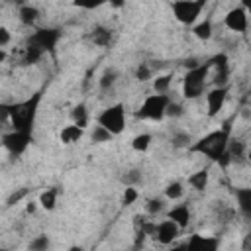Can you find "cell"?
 <instances>
[{"label": "cell", "mask_w": 251, "mask_h": 251, "mask_svg": "<svg viewBox=\"0 0 251 251\" xmlns=\"http://www.w3.org/2000/svg\"><path fill=\"white\" fill-rule=\"evenodd\" d=\"M24 194H26V190H20L18 194H12V196H10V200H8V206H10V204H14L16 200H20V198H22Z\"/></svg>", "instance_id": "obj_37"}, {"label": "cell", "mask_w": 251, "mask_h": 251, "mask_svg": "<svg viewBox=\"0 0 251 251\" xmlns=\"http://www.w3.org/2000/svg\"><path fill=\"white\" fill-rule=\"evenodd\" d=\"M38 16H40V12H38V8H34V6H22L20 8V20L24 22V24H34L36 20H38Z\"/></svg>", "instance_id": "obj_19"}, {"label": "cell", "mask_w": 251, "mask_h": 251, "mask_svg": "<svg viewBox=\"0 0 251 251\" xmlns=\"http://www.w3.org/2000/svg\"><path fill=\"white\" fill-rule=\"evenodd\" d=\"M42 100V92L34 94L32 98L14 104V106H2L4 114L10 116L12 126H14V132H28L32 134L34 128V122H36V114H38V104Z\"/></svg>", "instance_id": "obj_1"}, {"label": "cell", "mask_w": 251, "mask_h": 251, "mask_svg": "<svg viewBox=\"0 0 251 251\" xmlns=\"http://www.w3.org/2000/svg\"><path fill=\"white\" fill-rule=\"evenodd\" d=\"M165 194H167V198H171V200L181 198V196H183V185H181V183H171V185L165 188Z\"/></svg>", "instance_id": "obj_26"}, {"label": "cell", "mask_w": 251, "mask_h": 251, "mask_svg": "<svg viewBox=\"0 0 251 251\" xmlns=\"http://www.w3.org/2000/svg\"><path fill=\"white\" fill-rule=\"evenodd\" d=\"M230 122L224 124V128L218 130V132H212L208 134L206 138H202L200 142H196L194 146H190V151L192 153H202L206 157H210L212 161H218L226 149H228V144H230Z\"/></svg>", "instance_id": "obj_2"}, {"label": "cell", "mask_w": 251, "mask_h": 251, "mask_svg": "<svg viewBox=\"0 0 251 251\" xmlns=\"http://www.w3.org/2000/svg\"><path fill=\"white\" fill-rule=\"evenodd\" d=\"M161 210H163V202H161L159 198H153V200L147 202V212H149V214H157V212H161Z\"/></svg>", "instance_id": "obj_34"}, {"label": "cell", "mask_w": 251, "mask_h": 251, "mask_svg": "<svg viewBox=\"0 0 251 251\" xmlns=\"http://www.w3.org/2000/svg\"><path fill=\"white\" fill-rule=\"evenodd\" d=\"M69 251H83V247H79V245H73Z\"/></svg>", "instance_id": "obj_42"}, {"label": "cell", "mask_w": 251, "mask_h": 251, "mask_svg": "<svg viewBox=\"0 0 251 251\" xmlns=\"http://www.w3.org/2000/svg\"><path fill=\"white\" fill-rule=\"evenodd\" d=\"M235 198H237V206H239L241 214L251 220V188H237Z\"/></svg>", "instance_id": "obj_13"}, {"label": "cell", "mask_w": 251, "mask_h": 251, "mask_svg": "<svg viewBox=\"0 0 251 251\" xmlns=\"http://www.w3.org/2000/svg\"><path fill=\"white\" fill-rule=\"evenodd\" d=\"M92 42H94L96 45H100V47H106V45H110V42H112V32L106 30V28H102V26H98V28H94V32H92Z\"/></svg>", "instance_id": "obj_16"}, {"label": "cell", "mask_w": 251, "mask_h": 251, "mask_svg": "<svg viewBox=\"0 0 251 251\" xmlns=\"http://www.w3.org/2000/svg\"><path fill=\"white\" fill-rule=\"evenodd\" d=\"M204 2H192V0H181V2L173 4V14L181 24H194L196 18L202 12Z\"/></svg>", "instance_id": "obj_6"}, {"label": "cell", "mask_w": 251, "mask_h": 251, "mask_svg": "<svg viewBox=\"0 0 251 251\" xmlns=\"http://www.w3.org/2000/svg\"><path fill=\"white\" fill-rule=\"evenodd\" d=\"M136 200H138V190H136L134 187H128V188H126V192H124V204L130 206V204H134Z\"/></svg>", "instance_id": "obj_30"}, {"label": "cell", "mask_w": 251, "mask_h": 251, "mask_svg": "<svg viewBox=\"0 0 251 251\" xmlns=\"http://www.w3.org/2000/svg\"><path fill=\"white\" fill-rule=\"evenodd\" d=\"M42 55H43V51H40V49L28 45V51H26V63H38Z\"/></svg>", "instance_id": "obj_31"}, {"label": "cell", "mask_w": 251, "mask_h": 251, "mask_svg": "<svg viewBox=\"0 0 251 251\" xmlns=\"http://www.w3.org/2000/svg\"><path fill=\"white\" fill-rule=\"evenodd\" d=\"M149 144H151V136H149V134H142V136H136V138H134L132 147H134L136 151H147Z\"/></svg>", "instance_id": "obj_22"}, {"label": "cell", "mask_w": 251, "mask_h": 251, "mask_svg": "<svg viewBox=\"0 0 251 251\" xmlns=\"http://www.w3.org/2000/svg\"><path fill=\"white\" fill-rule=\"evenodd\" d=\"M169 98L165 94H151L146 98V102L142 104L138 116L140 118H147V120H161L167 114V106H169Z\"/></svg>", "instance_id": "obj_5"}, {"label": "cell", "mask_w": 251, "mask_h": 251, "mask_svg": "<svg viewBox=\"0 0 251 251\" xmlns=\"http://www.w3.org/2000/svg\"><path fill=\"white\" fill-rule=\"evenodd\" d=\"M243 251H251V231L245 235V241H243Z\"/></svg>", "instance_id": "obj_38"}, {"label": "cell", "mask_w": 251, "mask_h": 251, "mask_svg": "<svg viewBox=\"0 0 251 251\" xmlns=\"http://www.w3.org/2000/svg\"><path fill=\"white\" fill-rule=\"evenodd\" d=\"M165 116H171V118H179V116H183V106L181 104H177V102H169V106H167V114Z\"/></svg>", "instance_id": "obj_33"}, {"label": "cell", "mask_w": 251, "mask_h": 251, "mask_svg": "<svg viewBox=\"0 0 251 251\" xmlns=\"http://www.w3.org/2000/svg\"><path fill=\"white\" fill-rule=\"evenodd\" d=\"M49 249V237L47 235H38L30 243V251H47Z\"/></svg>", "instance_id": "obj_23"}, {"label": "cell", "mask_w": 251, "mask_h": 251, "mask_svg": "<svg viewBox=\"0 0 251 251\" xmlns=\"http://www.w3.org/2000/svg\"><path fill=\"white\" fill-rule=\"evenodd\" d=\"M114 81H116V73H114V71H106V73L102 75V79H100V88H108V86H112V84H114Z\"/></svg>", "instance_id": "obj_32"}, {"label": "cell", "mask_w": 251, "mask_h": 251, "mask_svg": "<svg viewBox=\"0 0 251 251\" xmlns=\"http://www.w3.org/2000/svg\"><path fill=\"white\" fill-rule=\"evenodd\" d=\"M194 36L198 40H210V36H212V22L210 20H204L202 24H198L194 28Z\"/></svg>", "instance_id": "obj_21"}, {"label": "cell", "mask_w": 251, "mask_h": 251, "mask_svg": "<svg viewBox=\"0 0 251 251\" xmlns=\"http://www.w3.org/2000/svg\"><path fill=\"white\" fill-rule=\"evenodd\" d=\"M188 183H190L196 190H204L206 185H208V173H206V171H198V173H194V175L188 179Z\"/></svg>", "instance_id": "obj_20"}, {"label": "cell", "mask_w": 251, "mask_h": 251, "mask_svg": "<svg viewBox=\"0 0 251 251\" xmlns=\"http://www.w3.org/2000/svg\"><path fill=\"white\" fill-rule=\"evenodd\" d=\"M30 142H32V134H28V132H12V134H4V138H2L4 147L12 155L24 153L26 147L30 146Z\"/></svg>", "instance_id": "obj_8"}, {"label": "cell", "mask_w": 251, "mask_h": 251, "mask_svg": "<svg viewBox=\"0 0 251 251\" xmlns=\"http://www.w3.org/2000/svg\"><path fill=\"white\" fill-rule=\"evenodd\" d=\"M40 204L45 208V210H53L55 204H57V188H49L45 190L42 196H40Z\"/></svg>", "instance_id": "obj_18"}, {"label": "cell", "mask_w": 251, "mask_h": 251, "mask_svg": "<svg viewBox=\"0 0 251 251\" xmlns=\"http://www.w3.org/2000/svg\"><path fill=\"white\" fill-rule=\"evenodd\" d=\"M71 118H73L75 126H79V128H83V130H84V126H86V122H88V116H86V106H84V104L75 106V108H73V112H71Z\"/></svg>", "instance_id": "obj_17"}, {"label": "cell", "mask_w": 251, "mask_h": 251, "mask_svg": "<svg viewBox=\"0 0 251 251\" xmlns=\"http://www.w3.org/2000/svg\"><path fill=\"white\" fill-rule=\"evenodd\" d=\"M179 231H181V228H179L173 220H165V222H161V224L157 226V233H155V237H157V241H159V243L169 245V243H173V239H177Z\"/></svg>", "instance_id": "obj_10"}, {"label": "cell", "mask_w": 251, "mask_h": 251, "mask_svg": "<svg viewBox=\"0 0 251 251\" xmlns=\"http://www.w3.org/2000/svg\"><path fill=\"white\" fill-rule=\"evenodd\" d=\"M61 34L59 30H53V28H43V30H38L32 38H30V47H36L40 51H53L57 42H59Z\"/></svg>", "instance_id": "obj_7"}, {"label": "cell", "mask_w": 251, "mask_h": 251, "mask_svg": "<svg viewBox=\"0 0 251 251\" xmlns=\"http://www.w3.org/2000/svg\"><path fill=\"white\" fill-rule=\"evenodd\" d=\"M188 251H218V239L216 237H208V235H200L194 233L188 243H187Z\"/></svg>", "instance_id": "obj_11"}, {"label": "cell", "mask_w": 251, "mask_h": 251, "mask_svg": "<svg viewBox=\"0 0 251 251\" xmlns=\"http://www.w3.org/2000/svg\"><path fill=\"white\" fill-rule=\"evenodd\" d=\"M188 142H190V136L185 134V132H179V134H175V136L171 138V144H173L175 147H187Z\"/></svg>", "instance_id": "obj_27"}, {"label": "cell", "mask_w": 251, "mask_h": 251, "mask_svg": "<svg viewBox=\"0 0 251 251\" xmlns=\"http://www.w3.org/2000/svg\"><path fill=\"white\" fill-rule=\"evenodd\" d=\"M169 220H173V222L183 230V228H187L188 222H190V212H188L187 206H177V208H173V210L169 212Z\"/></svg>", "instance_id": "obj_14"}, {"label": "cell", "mask_w": 251, "mask_h": 251, "mask_svg": "<svg viewBox=\"0 0 251 251\" xmlns=\"http://www.w3.org/2000/svg\"><path fill=\"white\" fill-rule=\"evenodd\" d=\"M226 94H228V86H222V88H214L212 92H208V114L210 116H216L224 102H226Z\"/></svg>", "instance_id": "obj_12"}, {"label": "cell", "mask_w": 251, "mask_h": 251, "mask_svg": "<svg viewBox=\"0 0 251 251\" xmlns=\"http://www.w3.org/2000/svg\"><path fill=\"white\" fill-rule=\"evenodd\" d=\"M26 210H28L30 214H34V212H36V204H34V202H32V204H28V208H26Z\"/></svg>", "instance_id": "obj_41"}, {"label": "cell", "mask_w": 251, "mask_h": 251, "mask_svg": "<svg viewBox=\"0 0 251 251\" xmlns=\"http://www.w3.org/2000/svg\"><path fill=\"white\" fill-rule=\"evenodd\" d=\"M10 42V34L6 28H0V47H4L6 43Z\"/></svg>", "instance_id": "obj_36"}, {"label": "cell", "mask_w": 251, "mask_h": 251, "mask_svg": "<svg viewBox=\"0 0 251 251\" xmlns=\"http://www.w3.org/2000/svg\"><path fill=\"white\" fill-rule=\"evenodd\" d=\"M226 151L230 153V157H231V159L241 157V155H243V144H241V142H230Z\"/></svg>", "instance_id": "obj_28"}, {"label": "cell", "mask_w": 251, "mask_h": 251, "mask_svg": "<svg viewBox=\"0 0 251 251\" xmlns=\"http://www.w3.org/2000/svg\"><path fill=\"white\" fill-rule=\"evenodd\" d=\"M98 126H102L104 130H108L112 136H118L124 132L126 128V110L122 104H114L110 108H106L100 116H98Z\"/></svg>", "instance_id": "obj_3"}, {"label": "cell", "mask_w": 251, "mask_h": 251, "mask_svg": "<svg viewBox=\"0 0 251 251\" xmlns=\"http://www.w3.org/2000/svg\"><path fill=\"white\" fill-rule=\"evenodd\" d=\"M136 77H138L140 81H147V79L151 77V71L147 69V65H140V67H138V73H136Z\"/></svg>", "instance_id": "obj_35"}, {"label": "cell", "mask_w": 251, "mask_h": 251, "mask_svg": "<svg viewBox=\"0 0 251 251\" xmlns=\"http://www.w3.org/2000/svg\"><path fill=\"white\" fill-rule=\"evenodd\" d=\"M112 140V134L108 130H104L102 126H96L94 132H92V142L94 144H104V142H110Z\"/></svg>", "instance_id": "obj_24"}, {"label": "cell", "mask_w": 251, "mask_h": 251, "mask_svg": "<svg viewBox=\"0 0 251 251\" xmlns=\"http://www.w3.org/2000/svg\"><path fill=\"white\" fill-rule=\"evenodd\" d=\"M247 159H249V161H251V151H249V153H247Z\"/></svg>", "instance_id": "obj_43"}, {"label": "cell", "mask_w": 251, "mask_h": 251, "mask_svg": "<svg viewBox=\"0 0 251 251\" xmlns=\"http://www.w3.org/2000/svg\"><path fill=\"white\" fill-rule=\"evenodd\" d=\"M208 69H210V63L200 65L198 69H192V71L187 73V77H185V86H183V92H185L187 98H198V96L202 94Z\"/></svg>", "instance_id": "obj_4"}, {"label": "cell", "mask_w": 251, "mask_h": 251, "mask_svg": "<svg viewBox=\"0 0 251 251\" xmlns=\"http://www.w3.org/2000/svg\"><path fill=\"white\" fill-rule=\"evenodd\" d=\"M226 26L231 32H245V28H247V12H245V8L237 6V8L230 10L228 16H226Z\"/></svg>", "instance_id": "obj_9"}, {"label": "cell", "mask_w": 251, "mask_h": 251, "mask_svg": "<svg viewBox=\"0 0 251 251\" xmlns=\"http://www.w3.org/2000/svg\"><path fill=\"white\" fill-rule=\"evenodd\" d=\"M169 84H171V77H169V75H165V77H157V79H155V83H153V86H155V92H157V94L167 92V90H169Z\"/></svg>", "instance_id": "obj_25"}, {"label": "cell", "mask_w": 251, "mask_h": 251, "mask_svg": "<svg viewBox=\"0 0 251 251\" xmlns=\"http://www.w3.org/2000/svg\"><path fill=\"white\" fill-rule=\"evenodd\" d=\"M169 251H188V247H187V245H179V247H173V249H169Z\"/></svg>", "instance_id": "obj_40"}, {"label": "cell", "mask_w": 251, "mask_h": 251, "mask_svg": "<svg viewBox=\"0 0 251 251\" xmlns=\"http://www.w3.org/2000/svg\"><path fill=\"white\" fill-rule=\"evenodd\" d=\"M83 138V128H79V126H67V128H63L61 132V142L65 146H71V144H77L79 140Z\"/></svg>", "instance_id": "obj_15"}, {"label": "cell", "mask_w": 251, "mask_h": 251, "mask_svg": "<svg viewBox=\"0 0 251 251\" xmlns=\"http://www.w3.org/2000/svg\"><path fill=\"white\" fill-rule=\"evenodd\" d=\"M122 181H124L126 185H128V187H134L136 183H140V181H142V173L134 169V171H130V173H126V175L122 177Z\"/></svg>", "instance_id": "obj_29"}, {"label": "cell", "mask_w": 251, "mask_h": 251, "mask_svg": "<svg viewBox=\"0 0 251 251\" xmlns=\"http://www.w3.org/2000/svg\"><path fill=\"white\" fill-rule=\"evenodd\" d=\"M243 8H245V12L251 14V0H245V2H243Z\"/></svg>", "instance_id": "obj_39"}]
</instances>
